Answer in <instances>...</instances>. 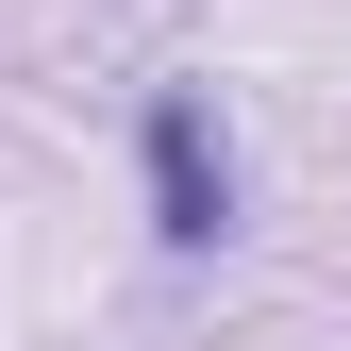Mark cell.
<instances>
[{"label": "cell", "mask_w": 351, "mask_h": 351, "mask_svg": "<svg viewBox=\"0 0 351 351\" xmlns=\"http://www.w3.org/2000/svg\"><path fill=\"white\" fill-rule=\"evenodd\" d=\"M134 167H151V234H167V251H217V234H234V151H217V101H201V84L151 101Z\"/></svg>", "instance_id": "1"}]
</instances>
